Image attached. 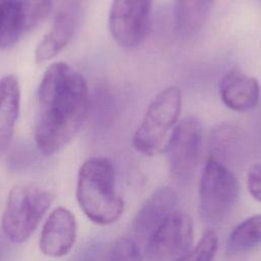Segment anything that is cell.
I'll list each match as a JSON object with an SVG mask.
<instances>
[{
    "mask_svg": "<svg viewBox=\"0 0 261 261\" xmlns=\"http://www.w3.org/2000/svg\"><path fill=\"white\" fill-rule=\"evenodd\" d=\"M51 9V0H0V51L14 46Z\"/></svg>",
    "mask_w": 261,
    "mask_h": 261,
    "instance_id": "8",
    "label": "cell"
},
{
    "mask_svg": "<svg viewBox=\"0 0 261 261\" xmlns=\"http://www.w3.org/2000/svg\"><path fill=\"white\" fill-rule=\"evenodd\" d=\"M153 0H113L109 12V31L121 47L140 45L149 33Z\"/></svg>",
    "mask_w": 261,
    "mask_h": 261,
    "instance_id": "9",
    "label": "cell"
},
{
    "mask_svg": "<svg viewBox=\"0 0 261 261\" xmlns=\"http://www.w3.org/2000/svg\"><path fill=\"white\" fill-rule=\"evenodd\" d=\"M240 197V185L234 173L223 163L209 158L202 169L199 185V213L208 223L226 219Z\"/></svg>",
    "mask_w": 261,
    "mask_h": 261,
    "instance_id": "5",
    "label": "cell"
},
{
    "mask_svg": "<svg viewBox=\"0 0 261 261\" xmlns=\"http://www.w3.org/2000/svg\"><path fill=\"white\" fill-rule=\"evenodd\" d=\"M214 0H175L174 23L185 37L197 34L207 20Z\"/></svg>",
    "mask_w": 261,
    "mask_h": 261,
    "instance_id": "15",
    "label": "cell"
},
{
    "mask_svg": "<svg viewBox=\"0 0 261 261\" xmlns=\"http://www.w3.org/2000/svg\"><path fill=\"white\" fill-rule=\"evenodd\" d=\"M247 188L251 196L261 203V163L254 164L248 170Z\"/></svg>",
    "mask_w": 261,
    "mask_h": 261,
    "instance_id": "19",
    "label": "cell"
},
{
    "mask_svg": "<svg viewBox=\"0 0 261 261\" xmlns=\"http://www.w3.org/2000/svg\"><path fill=\"white\" fill-rule=\"evenodd\" d=\"M217 248V234L213 230L207 229L204 231L197 245L175 261H213Z\"/></svg>",
    "mask_w": 261,
    "mask_h": 261,
    "instance_id": "17",
    "label": "cell"
},
{
    "mask_svg": "<svg viewBox=\"0 0 261 261\" xmlns=\"http://www.w3.org/2000/svg\"><path fill=\"white\" fill-rule=\"evenodd\" d=\"M222 102L231 110L248 111L254 108L260 98L258 81L238 69L223 74L218 84Z\"/></svg>",
    "mask_w": 261,
    "mask_h": 261,
    "instance_id": "12",
    "label": "cell"
},
{
    "mask_svg": "<svg viewBox=\"0 0 261 261\" xmlns=\"http://www.w3.org/2000/svg\"><path fill=\"white\" fill-rule=\"evenodd\" d=\"M193 221L179 210L170 214L148 237L146 256L149 261H175L191 248Z\"/></svg>",
    "mask_w": 261,
    "mask_h": 261,
    "instance_id": "7",
    "label": "cell"
},
{
    "mask_svg": "<svg viewBox=\"0 0 261 261\" xmlns=\"http://www.w3.org/2000/svg\"><path fill=\"white\" fill-rule=\"evenodd\" d=\"M9 241L4 234H0V261H6V258L9 253Z\"/></svg>",
    "mask_w": 261,
    "mask_h": 261,
    "instance_id": "20",
    "label": "cell"
},
{
    "mask_svg": "<svg viewBox=\"0 0 261 261\" xmlns=\"http://www.w3.org/2000/svg\"><path fill=\"white\" fill-rule=\"evenodd\" d=\"M76 199L86 216L100 225L115 222L122 214L124 204L116 191L115 169L104 157H92L80 167Z\"/></svg>",
    "mask_w": 261,
    "mask_h": 261,
    "instance_id": "2",
    "label": "cell"
},
{
    "mask_svg": "<svg viewBox=\"0 0 261 261\" xmlns=\"http://www.w3.org/2000/svg\"><path fill=\"white\" fill-rule=\"evenodd\" d=\"M85 77L65 62L45 71L37 92L35 141L41 153L52 155L79 132L88 112Z\"/></svg>",
    "mask_w": 261,
    "mask_h": 261,
    "instance_id": "1",
    "label": "cell"
},
{
    "mask_svg": "<svg viewBox=\"0 0 261 261\" xmlns=\"http://www.w3.org/2000/svg\"><path fill=\"white\" fill-rule=\"evenodd\" d=\"M108 261H143L137 244L128 238L116 240L110 248Z\"/></svg>",
    "mask_w": 261,
    "mask_h": 261,
    "instance_id": "18",
    "label": "cell"
},
{
    "mask_svg": "<svg viewBox=\"0 0 261 261\" xmlns=\"http://www.w3.org/2000/svg\"><path fill=\"white\" fill-rule=\"evenodd\" d=\"M20 105L18 80L13 74L0 79V155L4 153L13 136Z\"/></svg>",
    "mask_w": 261,
    "mask_h": 261,
    "instance_id": "14",
    "label": "cell"
},
{
    "mask_svg": "<svg viewBox=\"0 0 261 261\" xmlns=\"http://www.w3.org/2000/svg\"><path fill=\"white\" fill-rule=\"evenodd\" d=\"M77 24L79 10L76 6H70L59 11L54 18L51 30L36 48V61L44 62L54 58L68 44Z\"/></svg>",
    "mask_w": 261,
    "mask_h": 261,
    "instance_id": "13",
    "label": "cell"
},
{
    "mask_svg": "<svg viewBox=\"0 0 261 261\" xmlns=\"http://www.w3.org/2000/svg\"><path fill=\"white\" fill-rule=\"evenodd\" d=\"M52 199L50 192L39 185L14 186L2 216L3 234L12 243L27 241L49 209Z\"/></svg>",
    "mask_w": 261,
    "mask_h": 261,
    "instance_id": "3",
    "label": "cell"
},
{
    "mask_svg": "<svg viewBox=\"0 0 261 261\" xmlns=\"http://www.w3.org/2000/svg\"><path fill=\"white\" fill-rule=\"evenodd\" d=\"M261 244V213L254 214L237 224L227 238L230 254L248 252Z\"/></svg>",
    "mask_w": 261,
    "mask_h": 261,
    "instance_id": "16",
    "label": "cell"
},
{
    "mask_svg": "<svg viewBox=\"0 0 261 261\" xmlns=\"http://www.w3.org/2000/svg\"><path fill=\"white\" fill-rule=\"evenodd\" d=\"M76 238V221L64 208H55L46 219L40 237V249L49 257H62L72 248Z\"/></svg>",
    "mask_w": 261,
    "mask_h": 261,
    "instance_id": "10",
    "label": "cell"
},
{
    "mask_svg": "<svg viewBox=\"0 0 261 261\" xmlns=\"http://www.w3.org/2000/svg\"><path fill=\"white\" fill-rule=\"evenodd\" d=\"M201 149V126L194 117L181 119L171 130L165 153L172 177L180 184L191 181L196 173Z\"/></svg>",
    "mask_w": 261,
    "mask_h": 261,
    "instance_id": "6",
    "label": "cell"
},
{
    "mask_svg": "<svg viewBox=\"0 0 261 261\" xmlns=\"http://www.w3.org/2000/svg\"><path fill=\"white\" fill-rule=\"evenodd\" d=\"M181 109V92L171 86L160 92L150 103L145 117L133 137L134 148L143 155L164 153Z\"/></svg>",
    "mask_w": 261,
    "mask_h": 261,
    "instance_id": "4",
    "label": "cell"
},
{
    "mask_svg": "<svg viewBox=\"0 0 261 261\" xmlns=\"http://www.w3.org/2000/svg\"><path fill=\"white\" fill-rule=\"evenodd\" d=\"M177 195L172 188L157 189L146 199L134 217V231L149 237L161 222L177 210Z\"/></svg>",
    "mask_w": 261,
    "mask_h": 261,
    "instance_id": "11",
    "label": "cell"
}]
</instances>
